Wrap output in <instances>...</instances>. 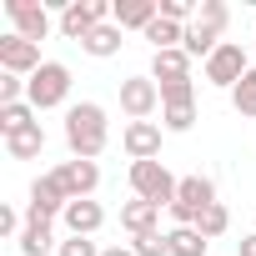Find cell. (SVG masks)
<instances>
[{
    "instance_id": "7c38bea8",
    "label": "cell",
    "mask_w": 256,
    "mask_h": 256,
    "mask_svg": "<svg viewBox=\"0 0 256 256\" xmlns=\"http://www.w3.org/2000/svg\"><path fill=\"white\" fill-rule=\"evenodd\" d=\"M56 176H60V186H66V196L70 201H90L96 196V186H100V166L96 161H60L56 166Z\"/></svg>"
},
{
    "instance_id": "4dcf8cb0",
    "label": "cell",
    "mask_w": 256,
    "mask_h": 256,
    "mask_svg": "<svg viewBox=\"0 0 256 256\" xmlns=\"http://www.w3.org/2000/svg\"><path fill=\"white\" fill-rule=\"evenodd\" d=\"M56 256H100V246H96V241H90V236H66V241H60V251H56Z\"/></svg>"
},
{
    "instance_id": "d4e9b609",
    "label": "cell",
    "mask_w": 256,
    "mask_h": 256,
    "mask_svg": "<svg viewBox=\"0 0 256 256\" xmlns=\"http://www.w3.org/2000/svg\"><path fill=\"white\" fill-rule=\"evenodd\" d=\"M231 106H236V116H251L256 120V66L241 76V86L231 90Z\"/></svg>"
},
{
    "instance_id": "f1b7e54d",
    "label": "cell",
    "mask_w": 256,
    "mask_h": 256,
    "mask_svg": "<svg viewBox=\"0 0 256 256\" xmlns=\"http://www.w3.org/2000/svg\"><path fill=\"white\" fill-rule=\"evenodd\" d=\"M201 6H191V0H161V20H176V26H191Z\"/></svg>"
},
{
    "instance_id": "8992f818",
    "label": "cell",
    "mask_w": 256,
    "mask_h": 256,
    "mask_svg": "<svg viewBox=\"0 0 256 256\" xmlns=\"http://www.w3.org/2000/svg\"><path fill=\"white\" fill-rule=\"evenodd\" d=\"M246 70H251V60H246V50H241L236 40H221V46L211 50V60L201 66V76H206V86H216V90H236Z\"/></svg>"
},
{
    "instance_id": "8fae6325",
    "label": "cell",
    "mask_w": 256,
    "mask_h": 256,
    "mask_svg": "<svg viewBox=\"0 0 256 256\" xmlns=\"http://www.w3.org/2000/svg\"><path fill=\"white\" fill-rule=\"evenodd\" d=\"M6 16H10V26H16L20 40H36V46H40V40L50 36V10L40 6V0H10Z\"/></svg>"
},
{
    "instance_id": "44dd1931",
    "label": "cell",
    "mask_w": 256,
    "mask_h": 256,
    "mask_svg": "<svg viewBox=\"0 0 256 256\" xmlns=\"http://www.w3.org/2000/svg\"><path fill=\"white\" fill-rule=\"evenodd\" d=\"M166 241H171V256H206V246H211L196 226H171Z\"/></svg>"
},
{
    "instance_id": "e0dca14e",
    "label": "cell",
    "mask_w": 256,
    "mask_h": 256,
    "mask_svg": "<svg viewBox=\"0 0 256 256\" xmlns=\"http://www.w3.org/2000/svg\"><path fill=\"white\" fill-rule=\"evenodd\" d=\"M80 50H86V56H96V60H110V56H120V26H116V20L96 26V30L80 40Z\"/></svg>"
},
{
    "instance_id": "7a4b0ae2",
    "label": "cell",
    "mask_w": 256,
    "mask_h": 256,
    "mask_svg": "<svg viewBox=\"0 0 256 256\" xmlns=\"http://www.w3.org/2000/svg\"><path fill=\"white\" fill-rule=\"evenodd\" d=\"M226 20H231V10H226V0H201V10H196V20L186 26V40H181V50L191 56V60H211V50L221 46V30H226Z\"/></svg>"
},
{
    "instance_id": "5b68a950",
    "label": "cell",
    "mask_w": 256,
    "mask_h": 256,
    "mask_svg": "<svg viewBox=\"0 0 256 256\" xmlns=\"http://www.w3.org/2000/svg\"><path fill=\"white\" fill-rule=\"evenodd\" d=\"M206 206H216V181H211V176H181L176 201H171L166 211H171V221H176V226H196Z\"/></svg>"
},
{
    "instance_id": "603a6c76",
    "label": "cell",
    "mask_w": 256,
    "mask_h": 256,
    "mask_svg": "<svg viewBox=\"0 0 256 256\" xmlns=\"http://www.w3.org/2000/svg\"><path fill=\"white\" fill-rule=\"evenodd\" d=\"M30 126H40L30 100H20V106H0V131H6V136H20V131H30Z\"/></svg>"
},
{
    "instance_id": "7402d4cb",
    "label": "cell",
    "mask_w": 256,
    "mask_h": 256,
    "mask_svg": "<svg viewBox=\"0 0 256 256\" xmlns=\"http://www.w3.org/2000/svg\"><path fill=\"white\" fill-rule=\"evenodd\" d=\"M6 151H10L16 161H36V156L46 151V131L30 126V131H20V136H6Z\"/></svg>"
},
{
    "instance_id": "cb8c5ba5",
    "label": "cell",
    "mask_w": 256,
    "mask_h": 256,
    "mask_svg": "<svg viewBox=\"0 0 256 256\" xmlns=\"http://www.w3.org/2000/svg\"><path fill=\"white\" fill-rule=\"evenodd\" d=\"M226 226H231V211L216 201V206H206L201 211V221H196V231L206 236V241H216V236H226Z\"/></svg>"
},
{
    "instance_id": "2e32d148",
    "label": "cell",
    "mask_w": 256,
    "mask_h": 256,
    "mask_svg": "<svg viewBox=\"0 0 256 256\" xmlns=\"http://www.w3.org/2000/svg\"><path fill=\"white\" fill-rule=\"evenodd\" d=\"M191 56L176 46V50H156L151 56V80H191Z\"/></svg>"
},
{
    "instance_id": "d6986e66",
    "label": "cell",
    "mask_w": 256,
    "mask_h": 256,
    "mask_svg": "<svg viewBox=\"0 0 256 256\" xmlns=\"http://www.w3.org/2000/svg\"><path fill=\"white\" fill-rule=\"evenodd\" d=\"M50 251H60L50 221H26V231H20V256H50Z\"/></svg>"
},
{
    "instance_id": "d6a6232c",
    "label": "cell",
    "mask_w": 256,
    "mask_h": 256,
    "mask_svg": "<svg viewBox=\"0 0 256 256\" xmlns=\"http://www.w3.org/2000/svg\"><path fill=\"white\" fill-rule=\"evenodd\" d=\"M236 256H256V231H246V236L236 241Z\"/></svg>"
},
{
    "instance_id": "52a82bcc",
    "label": "cell",
    "mask_w": 256,
    "mask_h": 256,
    "mask_svg": "<svg viewBox=\"0 0 256 256\" xmlns=\"http://www.w3.org/2000/svg\"><path fill=\"white\" fill-rule=\"evenodd\" d=\"M66 206H70V196H66V186H60V176H56V171H46V176H36V181H30L26 221H56V216H66Z\"/></svg>"
},
{
    "instance_id": "ffe728a7",
    "label": "cell",
    "mask_w": 256,
    "mask_h": 256,
    "mask_svg": "<svg viewBox=\"0 0 256 256\" xmlns=\"http://www.w3.org/2000/svg\"><path fill=\"white\" fill-rule=\"evenodd\" d=\"M141 36L151 40V50H176V46L186 40V26H176V20H161V16H156V20H151Z\"/></svg>"
},
{
    "instance_id": "9c48e42d",
    "label": "cell",
    "mask_w": 256,
    "mask_h": 256,
    "mask_svg": "<svg viewBox=\"0 0 256 256\" xmlns=\"http://www.w3.org/2000/svg\"><path fill=\"white\" fill-rule=\"evenodd\" d=\"M120 110L131 116V120H151L161 110V86L151 76H126L120 80Z\"/></svg>"
},
{
    "instance_id": "f546056e",
    "label": "cell",
    "mask_w": 256,
    "mask_h": 256,
    "mask_svg": "<svg viewBox=\"0 0 256 256\" xmlns=\"http://www.w3.org/2000/svg\"><path fill=\"white\" fill-rule=\"evenodd\" d=\"M26 100V76H0V106H20Z\"/></svg>"
},
{
    "instance_id": "4fadbf2b",
    "label": "cell",
    "mask_w": 256,
    "mask_h": 256,
    "mask_svg": "<svg viewBox=\"0 0 256 256\" xmlns=\"http://www.w3.org/2000/svg\"><path fill=\"white\" fill-rule=\"evenodd\" d=\"M120 146H126L131 161H156L161 156V126L156 120H131L120 131Z\"/></svg>"
},
{
    "instance_id": "ba28073f",
    "label": "cell",
    "mask_w": 256,
    "mask_h": 256,
    "mask_svg": "<svg viewBox=\"0 0 256 256\" xmlns=\"http://www.w3.org/2000/svg\"><path fill=\"white\" fill-rule=\"evenodd\" d=\"M110 0H70V6L60 10V36L66 40H86L96 26H106L110 20Z\"/></svg>"
},
{
    "instance_id": "30bf717a",
    "label": "cell",
    "mask_w": 256,
    "mask_h": 256,
    "mask_svg": "<svg viewBox=\"0 0 256 256\" xmlns=\"http://www.w3.org/2000/svg\"><path fill=\"white\" fill-rule=\"evenodd\" d=\"M46 60H40V46L36 40H20V36H0V70L6 76H36Z\"/></svg>"
},
{
    "instance_id": "5bb4252c",
    "label": "cell",
    "mask_w": 256,
    "mask_h": 256,
    "mask_svg": "<svg viewBox=\"0 0 256 256\" xmlns=\"http://www.w3.org/2000/svg\"><path fill=\"white\" fill-rule=\"evenodd\" d=\"M156 16H161V0H116V10H110L120 30H146Z\"/></svg>"
},
{
    "instance_id": "ac0fdd59",
    "label": "cell",
    "mask_w": 256,
    "mask_h": 256,
    "mask_svg": "<svg viewBox=\"0 0 256 256\" xmlns=\"http://www.w3.org/2000/svg\"><path fill=\"white\" fill-rule=\"evenodd\" d=\"M156 221H161V206H151V201H126V206H120V226L131 231V236L156 231Z\"/></svg>"
},
{
    "instance_id": "836d02e7",
    "label": "cell",
    "mask_w": 256,
    "mask_h": 256,
    "mask_svg": "<svg viewBox=\"0 0 256 256\" xmlns=\"http://www.w3.org/2000/svg\"><path fill=\"white\" fill-rule=\"evenodd\" d=\"M100 256H136V251H131V246H106Z\"/></svg>"
},
{
    "instance_id": "9a60e30c",
    "label": "cell",
    "mask_w": 256,
    "mask_h": 256,
    "mask_svg": "<svg viewBox=\"0 0 256 256\" xmlns=\"http://www.w3.org/2000/svg\"><path fill=\"white\" fill-rule=\"evenodd\" d=\"M60 221H66L70 236H96V231L106 226V211H100V201H70Z\"/></svg>"
},
{
    "instance_id": "6da1fadb",
    "label": "cell",
    "mask_w": 256,
    "mask_h": 256,
    "mask_svg": "<svg viewBox=\"0 0 256 256\" xmlns=\"http://www.w3.org/2000/svg\"><path fill=\"white\" fill-rule=\"evenodd\" d=\"M106 141H110L106 106L80 100V106H70V110H66V146H70V156H76V161H96V156L106 151Z\"/></svg>"
},
{
    "instance_id": "4316f807",
    "label": "cell",
    "mask_w": 256,
    "mask_h": 256,
    "mask_svg": "<svg viewBox=\"0 0 256 256\" xmlns=\"http://www.w3.org/2000/svg\"><path fill=\"white\" fill-rule=\"evenodd\" d=\"M196 126V106H161V131H191Z\"/></svg>"
},
{
    "instance_id": "3957f363",
    "label": "cell",
    "mask_w": 256,
    "mask_h": 256,
    "mask_svg": "<svg viewBox=\"0 0 256 256\" xmlns=\"http://www.w3.org/2000/svg\"><path fill=\"white\" fill-rule=\"evenodd\" d=\"M66 96H70V66H60V60H46L26 80V100L36 110H56V106H66Z\"/></svg>"
},
{
    "instance_id": "484cf974",
    "label": "cell",
    "mask_w": 256,
    "mask_h": 256,
    "mask_svg": "<svg viewBox=\"0 0 256 256\" xmlns=\"http://www.w3.org/2000/svg\"><path fill=\"white\" fill-rule=\"evenodd\" d=\"M161 106H196V80H156Z\"/></svg>"
},
{
    "instance_id": "83f0119b",
    "label": "cell",
    "mask_w": 256,
    "mask_h": 256,
    "mask_svg": "<svg viewBox=\"0 0 256 256\" xmlns=\"http://www.w3.org/2000/svg\"><path fill=\"white\" fill-rule=\"evenodd\" d=\"M131 251L136 256H171V241H166V231H146L131 241Z\"/></svg>"
},
{
    "instance_id": "1f68e13d",
    "label": "cell",
    "mask_w": 256,
    "mask_h": 256,
    "mask_svg": "<svg viewBox=\"0 0 256 256\" xmlns=\"http://www.w3.org/2000/svg\"><path fill=\"white\" fill-rule=\"evenodd\" d=\"M20 231H26L20 211H16V206H0V236H16V241H20Z\"/></svg>"
},
{
    "instance_id": "277c9868",
    "label": "cell",
    "mask_w": 256,
    "mask_h": 256,
    "mask_svg": "<svg viewBox=\"0 0 256 256\" xmlns=\"http://www.w3.org/2000/svg\"><path fill=\"white\" fill-rule=\"evenodd\" d=\"M176 186H181V176H171L161 161H131V191H136V201L171 206L176 201Z\"/></svg>"
}]
</instances>
